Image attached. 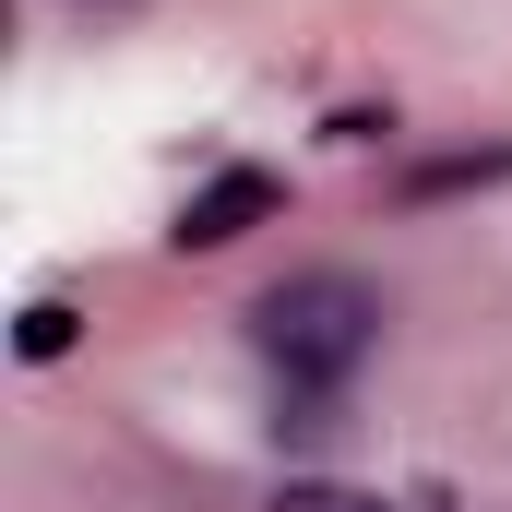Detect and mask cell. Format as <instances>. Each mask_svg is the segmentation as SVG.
Returning a JSON list of instances; mask_svg holds the SVG:
<instances>
[{
	"label": "cell",
	"instance_id": "1",
	"mask_svg": "<svg viewBox=\"0 0 512 512\" xmlns=\"http://www.w3.org/2000/svg\"><path fill=\"white\" fill-rule=\"evenodd\" d=\"M251 346L286 370V382L334 393L370 346H382V298H370L358 274H286L274 298H251Z\"/></svg>",
	"mask_w": 512,
	"mask_h": 512
},
{
	"label": "cell",
	"instance_id": "2",
	"mask_svg": "<svg viewBox=\"0 0 512 512\" xmlns=\"http://www.w3.org/2000/svg\"><path fill=\"white\" fill-rule=\"evenodd\" d=\"M274 203H286V191H274L262 167H215V179L179 203V227H167V239H179V251H227V239H251Z\"/></svg>",
	"mask_w": 512,
	"mask_h": 512
},
{
	"label": "cell",
	"instance_id": "4",
	"mask_svg": "<svg viewBox=\"0 0 512 512\" xmlns=\"http://www.w3.org/2000/svg\"><path fill=\"white\" fill-rule=\"evenodd\" d=\"M72 334H84V310H72V298H36V310H24V334H12V346H24V358H36V370H48V358H72Z\"/></svg>",
	"mask_w": 512,
	"mask_h": 512
},
{
	"label": "cell",
	"instance_id": "3",
	"mask_svg": "<svg viewBox=\"0 0 512 512\" xmlns=\"http://www.w3.org/2000/svg\"><path fill=\"white\" fill-rule=\"evenodd\" d=\"M274 512H405V501H382V489H334V477H286Z\"/></svg>",
	"mask_w": 512,
	"mask_h": 512
}]
</instances>
